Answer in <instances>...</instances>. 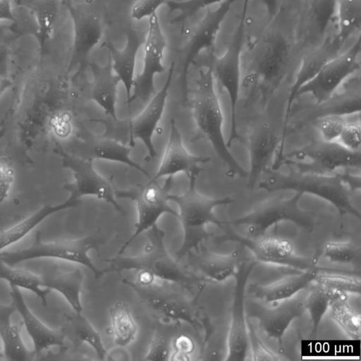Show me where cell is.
I'll return each instance as SVG.
<instances>
[{
  "instance_id": "obj_19",
  "label": "cell",
  "mask_w": 361,
  "mask_h": 361,
  "mask_svg": "<svg viewBox=\"0 0 361 361\" xmlns=\"http://www.w3.org/2000/svg\"><path fill=\"white\" fill-rule=\"evenodd\" d=\"M290 54L289 44L281 34H271L262 42L258 51L255 80L260 82L264 96L272 92L281 82Z\"/></svg>"
},
{
  "instance_id": "obj_2",
  "label": "cell",
  "mask_w": 361,
  "mask_h": 361,
  "mask_svg": "<svg viewBox=\"0 0 361 361\" xmlns=\"http://www.w3.org/2000/svg\"><path fill=\"white\" fill-rule=\"evenodd\" d=\"M257 187L269 192L291 190L318 197L332 204L341 215L350 214L360 219V213L353 205L354 192L345 180L344 173L323 175L303 173L291 169L288 173L267 169Z\"/></svg>"
},
{
  "instance_id": "obj_48",
  "label": "cell",
  "mask_w": 361,
  "mask_h": 361,
  "mask_svg": "<svg viewBox=\"0 0 361 361\" xmlns=\"http://www.w3.org/2000/svg\"><path fill=\"white\" fill-rule=\"evenodd\" d=\"M361 126L360 121L346 123L336 140L340 146L353 152H360Z\"/></svg>"
},
{
  "instance_id": "obj_30",
  "label": "cell",
  "mask_w": 361,
  "mask_h": 361,
  "mask_svg": "<svg viewBox=\"0 0 361 361\" xmlns=\"http://www.w3.org/2000/svg\"><path fill=\"white\" fill-rule=\"evenodd\" d=\"M13 304L0 303V337L4 358L13 361H27L35 359L32 351L28 350L21 336L23 323L13 324L11 317L16 311Z\"/></svg>"
},
{
  "instance_id": "obj_7",
  "label": "cell",
  "mask_w": 361,
  "mask_h": 361,
  "mask_svg": "<svg viewBox=\"0 0 361 361\" xmlns=\"http://www.w3.org/2000/svg\"><path fill=\"white\" fill-rule=\"evenodd\" d=\"M302 195L301 192H295L289 198L273 197L260 202L245 215L227 222L232 227H243L245 235L248 236L266 234L271 226L283 221L311 230L316 224L317 216L314 213L300 207Z\"/></svg>"
},
{
  "instance_id": "obj_55",
  "label": "cell",
  "mask_w": 361,
  "mask_h": 361,
  "mask_svg": "<svg viewBox=\"0 0 361 361\" xmlns=\"http://www.w3.org/2000/svg\"><path fill=\"white\" fill-rule=\"evenodd\" d=\"M13 84V82L4 75H0V96L3 94Z\"/></svg>"
},
{
  "instance_id": "obj_35",
  "label": "cell",
  "mask_w": 361,
  "mask_h": 361,
  "mask_svg": "<svg viewBox=\"0 0 361 361\" xmlns=\"http://www.w3.org/2000/svg\"><path fill=\"white\" fill-rule=\"evenodd\" d=\"M331 319L353 340L361 337V314L348 300L347 293L334 290L329 302Z\"/></svg>"
},
{
  "instance_id": "obj_9",
  "label": "cell",
  "mask_w": 361,
  "mask_h": 361,
  "mask_svg": "<svg viewBox=\"0 0 361 361\" xmlns=\"http://www.w3.org/2000/svg\"><path fill=\"white\" fill-rule=\"evenodd\" d=\"M250 0H243L242 12L230 43L220 57L212 56V69L214 80L226 92L231 108V126L226 141L228 147L241 137L238 130L237 106L241 82V56L243 48L245 19Z\"/></svg>"
},
{
  "instance_id": "obj_51",
  "label": "cell",
  "mask_w": 361,
  "mask_h": 361,
  "mask_svg": "<svg viewBox=\"0 0 361 361\" xmlns=\"http://www.w3.org/2000/svg\"><path fill=\"white\" fill-rule=\"evenodd\" d=\"M172 345L175 352L170 356L169 360H188L189 355L192 353L195 345L191 338L186 335H180L172 341Z\"/></svg>"
},
{
  "instance_id": "obj_39",
  "label": "cell",
  "mask_w": 361,
  "mask_h": 361,
  "mask_svg": "<svg viewBox=\"0 0 361 361\" xmlns=\"http://www.w3.org/2000/svg\"><path fill=\"white\" fill-rule=\"evenodd\" d=\"M66 326L76 338L90 345L94 350L100 360L109 357L102 338L91 323L81 313L73 312L65 314Z\"/></svg>"
},
{
  "instance_id": "obj_13",
  "label": "cell",
  "mask_w": 361,
  "mask_h": 361,
  "mask_svg": "<svg viewBox=\"0 0 361 361\" xmlns=\"http://www.w3.org/2000/svg\"><path fill=\"white\" fill-rule=\"evenodd\" d=\"M224 240L233 241L247 248L255 261L305 271L315 265L308 258L299 255L293 243L287 238L267 234L248 236L236 232L227 221L224 228Z\"/></svg>"
},
{
  "instance_id": "obj_28",
  "label": "cell",
  "mask_w": 361,
  "mask_h": 361,
  "mask_svg": "<svg viewBox=\"0 0 361 361\" xmlns=\"http://www.w3.org/2000/svg\"><path fill=\"white\" fill-rule=\"evenodd\" d=\"M90 66L93 77L90 90L91 99L110 118L116 120L118 87L121 80L114 73L109 58L104 66L94 62L90 63Z\"/></svg>"
},
{
  "instance_id": "obj_50",
  "label": "cell",
  "mask_w": 361,
  "mask_h": 361,
  "mask_svg": "<svg viewBox=\"0 0 361 361\" xmlns=\"http://www.w3.org/2000/svg\"><path fill=\"white\" fill-rule=\"evenodd\" d=\"M14 177L15 171L12 166L7 161L0 159V204L8 197Z\"/></svg>"
},
{
  "instance_id": "obj_36",
  "label": "cell",
  "mask_w": 361,
  "mask_h": 361,
  "mask_svg": "<svg viewBox=\"0 0 361 361\" xmlns=\"http://www.w3.org/2000/svg\"><path fill=\"white\" fill-rule=\"evenodd\" d=\"M0 279L7 281L10 286L32 292L42 306H47V297L51 290L44 286L41 276L29 271L14 268L0 259Z\"/></svg>"
},
{
  "instance_id": "obj_38",
  "label": "cell",
  "mask_w": 361,
  "mask_h": 361,
  "mask_svg": "<svg viewBox=\"0 0 361 361\" xmlns=\"http://www.w3.org/2000/svg\"><path fill=\"white\" fill-rule=\"evenodd\" d=\"M337 34L334 39L340 47L361 27V0H337Z\"/></svg>"
},
{
  "instance_id": "obj_1",
  "label": "cell",
  "mask_w": 361,
  "mask_h": 361,
  "mask_svg": "<svg viewBox=\"0 0 361 361\" xmlns=\"http://www.w3.org/2000/svg\"><path fill=\"white\" fill-rule=\"evenodd\" d=\"M135 293L147 313L156 320L171 325L183 322L196 331L200 327L196 298L189 295L185 286L136 273L133 280L122 279Z\"/></svg>"
},
{
  "instance_id": "obj_26",
  "label": "cell",
  "mask_w": 361,
  "mask_h": 361,
  "mask_svg": "<svg viewBox=\"0 0 361 361\" xmlns=\"http://www.w3.org/2000/svg\"><path fill=\"white\" fill-rule=\"evenodd\" d=\"M82 152L78 157L92 161L97 159L118 162L128 165L149 176L148 172L130 158L132 147L104 135L87 132L82 140ZM76 155V154H75Z\"/></svg>"
},
{
  "instance_id": "obj_27",
  "label": "cell",
  "mask_w": 361,
  "mask_h": 361,
  "mask_svg": "<svg viewBox=\"0 0 361 361\" xmlns=\"http://www.w3.org/2000/svg\"><path fill=\"white\" fill-rule=\"evenodd\" d=\"M317 271L316 265L298 274L288 275L274 283L250 286V294L263 303L279 302L290 298L307 288L314 281Z\"/></svg>"
},
{
  "instance_id": "obj_23",
  "label": "cell",
  "mask_w": 361,
  "mask_h": 361,
  "mask_svg": "<svg viewBox=\"0 0 361 361\" xmlns=\"http://www.w3.org/2000/svg\"><path fill=\"white\" fill-rule=\"evenodd\" d=\"M296 294L293 297L279 301L271 307H262L252 316L258 319L264 332L277 341L283 347V338L290 324L306 312L305 296Z\"/></svg>"
},
{
  "instance_id": "obj_53",
  "label": "cell",
  "mask_w": 361,
  "mask_h": 361,
  "mask_svg": "<svg viewBox=\"0 0 361 361\" xmlns=\"http://www.w3.org/2000/svg\"><path fill=\"white\" fill-rule=\"evenodd\" d=\"M12 2L13 0H0V20L16 21Z\"/></svg>"
},
{
  "instance_id": "obj_52",
  "label": "cell",
  "mask_w": 361,
  "mask_h": 361,
  "mask_svg": "<svg viewBox=\"0 0 361 361\" xmlns=\"http://www.w3.org/2000/svg\"><path fill=\"white\" fill-rule=\"evenodd\" d=\"M16 37L11 32H0V75H5L7 71L11 44Z\"/></svg>"
},
{
  "instance_id": "obj_8",
  "label": "cell",
  "mask_w": 361,
  "mask_h": 361,
  "mask_svg": "<svg viewBox=\"0 0 361 361\" xmlns=\"http://www.w3.org/2000/svg\"><path fill=\"white\" fill-rule=\"evenodd\" d=\"M103 240L96 235L74 240H61L44 242L37 231L32 245L15 251L0 252V259L13 266L22 262L40 258H51L77 263L88 268L96 279L103 276L89 256V252L99 247Z\"/></svg>"
},
{
  "instance_id": "obj_16",
  "label": "cell",
  "mask_w": 361,
  "mask_h": 361,
  "mask_svg": "<svg viewBox=\"0 0 361 361\" xmlns=\"http://www.w3.org/2000/svg\"><path fill=\"white\" fill-rule=\"evenodd\" d=\"M73 24V44L68 72L78 68L82 71L95 47L102 38L104 28L101 18L89 5L61 0Z\"/></svg>"
},
{
  "instance_id": "obj_15",
  "label": "cell",
  "mask_w": 361,
  "mask_h": 361,
  "mask_svg": "<svg viewBox=\"0 0 361 361\" xmlns=\"http://www.w3.org/2000/svg\"><path fill=\"white\" fill-rule=\"evenodd\" d=\"M148 29L144 42L143 67L134 78L130 97L127 103L138 99L145 104L156 93L154 77L166 69L163 64L164 53L167 40L161 29L158 16L154 13L149 18Z\"/></svg>"
},
{
  "instance_id": "obj_10",
  "label": "cell",
  "mask_w": 361,
  "mask_h": 361,
  "mask_svg": "<svg viewBox=\"0 0 361 361\" xmlns=\"http://www.w3.org/2000/svg\"><path fill=\"white\" fill-rule=\"evenodd\" d=\"M281 165L294 166L303 173L331 175L340 169H360L361 153L350 152L336 142L315 140L283 153Z\"/></svg>"
},
{
  "instance_id": "obj_34",
  "label": "cell",
  "mask_w": 361,
  "mask_h": 361,
  "mask_svg": "<svg viewBox=\"0 0 361 361\" xmlns=\"http://www.w3.org/2000/svg\"><path fill=\"white\" fill-rule=\"evenodd\" d=\"M240 263L238 251L227 255L206 252L197 257L199 270L215 282H223L233 276Z\"/></svg>"
},
{
  "instance_id": "obj_46",
  "label": "cell",
  "mask_w": 361,
  "mask_h": 361,
  "mask_svg": "<svg viewBox=\"0 0 361 361\" xmlns=\"http://www.w3.org/2000/svg\"><path fill=\"white\" fill-rule=\"evenodd\" d=\"M249 348L255 361H279L281 358L270 350L257 335L255 329L247 316Z\"/></svg>"
},
{
  "instance_id": "obj_5",
  "label": "cell",
  "mask_w": 361,
  "mask_h": 361,
  "mask_svg": "<svg viewBox=\"0 0 361 361\" xmlns=\"http://www.w3.org/2000/svg\"><path fill=\"white\" fill-rule=\"evenodd\" d=\"M198 173L190 174L188 178V187L181 195H171L169 200L176 203L179 208L178 217L182 225L183 238L182 244L175 253V259L180 262L182 258L197 249L199 244L208 233L205 227L213 224L223 228L224 221L219 220L214 210L219 206L232 204L234 200L229 196L222 198H211L200 194L196 189V179Z\"/></svg>"
},
{
  "instance_id": "obj_31",
  "label": "cell",
  "mask_w": 361,
  "mask_h": 361,
  "mask_svg": "<svg viewBox=\"0 0 361 361\" xmlns=\"http://www.w3.org/2000/svg\"><path fill=\"white\" fill-rule=\"evenodd\" d=\"M44 286L60 293L74 312L81 313L82 306L80 295L84 282V274L79 269L64 271L54 266L41 276Z\"/></svg>"
},
{
  "instance_id": "obj_3",
  "label": "cell",
  "mask_w": 361,
  "mask_h": 361,
  "mask_svg": "<svg viewBox=\"0 0 361 361\" xmlns=\"http://www.w3.org/2000/svg\"><path fill=\"white\" fill-rule=\"evenodd\" d=\"M212 66L200 69L192 101V114L198 137L211 144L217 157L227 167V174L247 177V171L240 164L228 147L223 132L224 115L215 89Z\"/></svg>"
},
{
  "instance_id": "obj_32",
  "label": "cell",
  "mask_w": 361,
  "mask_h": 361,
  "mask_svg": "<svg viewBox=\"0 0 361 361\" xmlns=\"http://www.w3.org/2000/svg\"><path fill=\"white\" fill-rule=\"evenodd\" d=\"M80 202V200L69 196L66 200L61 204L44 205L29 217L1 231L0 252L20 241L48 216L60 211L76 207Z\"/></svg>"
},
{
  "instance_id": "obj_37",
  "label": "cell",
  "mask_w": 361,
  "mask_h": 361,
  "mask_svg": "<svg viewBox=\"0 0 361 361\" xmlns=\"http://www.w3.org/2000/svg\"><path fill=\"white\" fill-rule=\"evenodd\" d=\"M109 312L114 344L120 348L129 345L136 337L137 326L128 304L117 302Z\"/></svg>"
},
{
  "instance_id": "obj_11",
  "label": "cell",
  "mask_w": 361,
  "mask_h": 361,
  "mask_svg": "<svg viewBox=\"0 0 361 361\" xmlns=\"http://www.w3.org/2000/svg\"><path fill=\"white\" fill-rule=\"evenodd\" d=\"M173 185V176H168L161 185L158 180L151 178L144 185H137L123 190H116V197L133 200L137 212L135 231L121 247L117 255H122L137 236L156 225L163 214H169L178 216V213L169 204V196Z\"/></svg>"
},
{
  "instance_id": "obj_43",
  "label": "cell",
  "mask_w": 361,
  "mask_h": 361,
  "mask_svg": "<svg viewBox=\"0 0 361 361\" xmlns=\"http://www.w3.org/2000/svg\"><path fill=\"white\" fill-rule=\"evenodd\" d=\"M224 0H170L166 5L170 13L178 12L176 17L171 20L173 24L180 23L196 15L200 11L209 6L220 4Z\"/></svg>"
},
{
  "instance_id": "obj_29",
  "label": "cell",
  "mask_w": 361,
  "mask_h": 361,
  "mask_svg": "<svg viewBox=\"0 0 361 361\" xmlns=\"http://www.w3.org/2000/svg\"><path fill=\"white\" fill-rule=\"evenodd\" d=\"M61 0H14L18 7L28 11L36 23L35 37L41 54L51 39L59 15Z\"/></svg>"
},
{
  "instance_id": "obj_20",
  "label": "cell",
  "mask_w": 361,
  "mask_h": 361,
  "mask_svg": "<svg viewBox=\"0 0 361 361\" xmlns=\"http://www.w3.org/2000/svg\"><path fill=\"white\" fill-rule=\"evenodd\" d=\"M247 144L249 154L247 186L252 190L257 187L264 173L271 169L273 158L281 147V137L270 124L262 122L250 130Z\"/></svg>"
},
{
  "instance_id": "obj_47",
  "label": "cell",
  "mask_w": 361,
  "mask_h": 361,
  "mask_svg": "<svg viewBox=\"0 0 361 361\" xmlns=\"http://www.w3.org/2000/svg\"><path fill=\"white\" fill-rule=\"evenodd\" d=\"M172 340L168 334L154 333L144 360L164 361L169 360L172 351Z\"/></svg>"
},
{
  "instance_id": "obj_25",
  "label": "cell",
  "mask_w": 361,
  "mask_h": 361,
  "mask_svg": "<svg viewBox=\"0 0 361 361\" xmlns=\"http://www.w3.org/2000/svg\"><path fill=\"white\" fill-rule=\"evenodd\" d=\"M126 42L122 49H118L110 41L104 43L107 49L114 73L117 75L125 88L127 99L130 97L137 56L140 48L143 45L145 35L141 31L129 29L126 34Z\"/></svg>"
},
{
  "instance_id": "obj_12",
  "label": "cell",
  "mask_w": 361,
  "mask_h": 361,
  "mask_svg": "<svg viewBox=\"0 0 361 361\" xmlns=\"http://www.w3.org/2000/svg\"><path fill=\"white\" fill-rule=\"evenodd\" d=\"M54 151L60 157L61 166L73 173V180L63 185L69 196L77 200L84 196L95 197L111 204L115 209L125 214L116 200V189L95 170L92 161L65 150L58 142H56Z\"/></svg>"
},
{
  "instance_id": "obj_41",
  "label": "cell",
  "mask_w": 361,
  "mask_h": 361,
  "mask_svg": "<svg viewBox=\"0 0 361 361\" xmlns=\"http://www.w3.org/2000/svg\"><path fill=\"white\" fill-rule=\"evenodd\" d=\"M332 290L316 283L310 287L305 296V310L308 312L312 322L311 338H315L321 322L329 307Z\"/></svg>"
},
{
  "instance_id": "obj_40",
  "label": "cell",
  "mask_w": 361,
  "mask_h": 361,
  "mask_svg": "<svg viewBox=\"0 0 361 361\" xmlns=\"http://www.w3.org/2000/svg\"><path fill=\"white\" fill-rule=\"evenodd\" d=\"M314 281L332 290L354 295L361 293L360 275L350 271L317 267Z\"/></svg>"
},
{
  "instance_id": "obj_21",
  "label": "cell",
  "mask_w": 361,
  "mask_h": 361,
  "mask_svg": "<svg viewBox=\"0 0 361 361\" xmlns=\"http://www.w3.org/2000/svg\"><path fill=\"white\" fill-rule=\"evenodd\" d=\"M10 295L23 319V326L32 341L35 359L39 360L45 350L53 347L65 348L66 334L63 327L53 329L41 322L29 309L18 288L11 286Z\"/></svg>"
},
{
  "instance_id": "obj_22",
  "label": "cell",
  "mask_w": 361,
  "mask_h": 361,
  "mask_svg": "<svg viewBox=\"0 0 361 361\" xmlns=\"http://www.w3.org/2000/svg\"><path fill=\"white\" fill-rule=\"evenodd\" d=\"M210 158L190 154L184 146L181 133L174 119L170 121V131L168 142L159 169L152 179L159 180L163 177L174 176L179 173L188 177L193 173H200L201 164L207 163Z\"/></svg>"
},
{
  "instance_id": "obj_18",
  "label": "cell",
  "mask_w": 361,
  "mask_h": 361,
  "mask_svg": "<svg viewBox=\"0 0 361 361\" xmlns=\"http://www.w3.org/2000/svg\"><path fill=\"white\" fill-rule=\"evenodd\" d=\"M256 264L255 260L240 262L233 276L234 288L226 361H244L247 356L249 343L245 313V290L247 280Z\"/></svg>"
},
{
  "instance_id": "obj_14",
  "label": "cell",
  "mask_w": 361,
  "mask_h": 361,
  "mask_svg": "<svg viewBox=\"0 0 361 361\" xmlns=\"http://www.w3.org/2000/svg\"><path fill=\"white\" fill-rule=\"evenodd\" d=\"M360 49L359 37L350 49L329 61L312 79L302 85L297 97L310 94L317 106L326 102L348 78L360 71Z\"/></svg>"
},
{
  "instance_id": "obj_49",
  "label": "cell",
  "mask_w": 361,
  "mask_h": 361,
  "mask_svg": "<svg viewBox=\"0 0 361 361\" xmlns=\"http://www.w3.org/2000/svg\"><path fill=\"white\" fill-rule=\"evenodd\" d=\"M170 0H137L132 6L130 11L131 17L140 20L149 18L154 13H157V9L166 5Z\"/></svg>"
},
{
  "instance_id": "obj_24",
  "label": "cell",
  "mask_w": 361,
  "mask_h": 361,
  "mask_svg": "<svg viewBox=\"0 0 361 361\" xmlns=\"http://www.w3.org/2000/svg\"><path fill=\"white\" fill-rule=\"evenodd\" d=\"M340 49L341 47L334 39L310 51L302 57L286 101L284 125L282 136L281 137V144L279 152H283L288 122L293 104L297 98L298 91L302 85L312 79L329 61L338 55Z\"/></svg>"
},
{
  "instance_id": "obj_54",
  "label": "cell",
  "mask_w": 361,
  "mask_h": 361,
  "mask_svg": "<svg viewBox=\"0 0 361 361\" xmlns=\"http://www.w3.org/2000/svg\"><path fill=\"white\" fill-rule=\"evenodd\" d=\"M259 1L263 5L267 12L268 22L271 21L279 11L281 0H259Z\"/></svg>"
},
{
  "instance_id": "obj_33",
  "label": "cell",
  "mask_w": 361,
  "mask_h": 361,
  "mask_svg": "<svg viewBox=\"0 0 361 361\" xmlns=\"http://www.w3.org/2000/svg\"><path fill=\"white\" fill-rule=\"evenodd\" d=\"M355 75L342 84L343 87L341 92H336L326 102L317 106L319 109L314 118L326 114H338L346 117L360 112V79Z\"/></svg>"
},
{
  "instance_id": "obj_6",
  "label": "cell",
  "mask_w": 361,
  "mask_h": 361,
  "mask_svg": "<svg viewBox=\"0 0 361 361\" xmlns=\"http://www.w3.org/2000/svg\"><path fill=\"white\" fill-rule=\"evenodd\" d=\"M173 70V62L163 87L153 95L150 102L138 116L128 120H95L104 126V135L123 143H125L126 140L128 145L132 147L135 146V140H140L147 151L148 159H154L157 156V152L152 138L164 111Z\"/></svg>"
},
{
  "instance_id": "obj_56",
  "label": "cell",
  "mask_w": 361,
  "mask_h": 361,
  "mask_svg": "<svg viewBox=\"0 0 361 361\" xmlns=\"http://www.w3.org/2000/svg\"><path fill=\"white\" fill-rule=\"evenodd\" d=\"M3 358H4L3 353H2V352L0 351V360H1Z\"/></svg>"
},
{
  "instance_id": "obj_17",
  "label": "cell",
  "mask_w": 361,
  "mask_h": 361,
  "mask_svg": "<svg viewBox=\"0 0 361 361\" xmlns=\"http://www.w3.org/2000/svg\"><path fill=\"white\" fill-rule=\"evenodd\" d=\"M236 0H224L215 9L207 8L204 17L191 29L180 49V80L186 94L190 66L202 51L213 52L221 26Z\"/></svg>"
},
{
  "instance_id": "obj_4",
  "label": "cell",
  "mask_w": 361,
  "mask_h": 361,
  "mask_svg": "<svg viewBox=\"0 0 361 361\" xmlns=\"http://www.w3.org/2000/svg\"><path fill=\"white\" fill-rule=\"evenodd\" d=\"M146 232L147 241L140 254L130 257L117 255L106 259L109 267L102 269V274L134 271L187 287L202 281V279L185 269L169 253L164 243V231L156 224Z\"/></svg>"
},
{
  "instance_id": "obj_45",
  "label": "cell",
  "mask_w": 361,
  "mask_h": 361,
  "mask_svg": "<svg viewBox=\"0 0 361 361\" xmlns=\"http://www.w3.org/2000/svg\"><path fill=\"white\" fill-rule=\"evenodd\" d=\"M358 250L350 241L328 242L323 247L322 255L332 263L348 264L355 259Z\"/></svg>"
},
{
  "instance_id": "obj_42",
  "label": "cell",
  "mask_w": 361,
  "mask_h": 361,
  "mask_svg": "<svg viewBox=\"0 0 361 361\" xmlns=\"http://www.w3.org/2000/svg\"><path fill=\"white\" fill-rule=\"evenodd\" d=\"M347 121L345 116L326 114L313 119L312 123L322 140L336 142Z\"/></svg>"
},
{
  "instance_id": "obj_44",
  "label": "cell",
  "mask_w": 361,
  "mask_h": 361,
  "mask_svg": "<svg viewBox=\"0 0 361 361\" xmlns=\"http://www.w3.org/2000/svg\"><path fill=\"white\" fill-rule=\"evenodd\" d=\"M337 0H312L310 14L321 33L324 32L336 15Z\"/></svg>"
}]
</instances>
